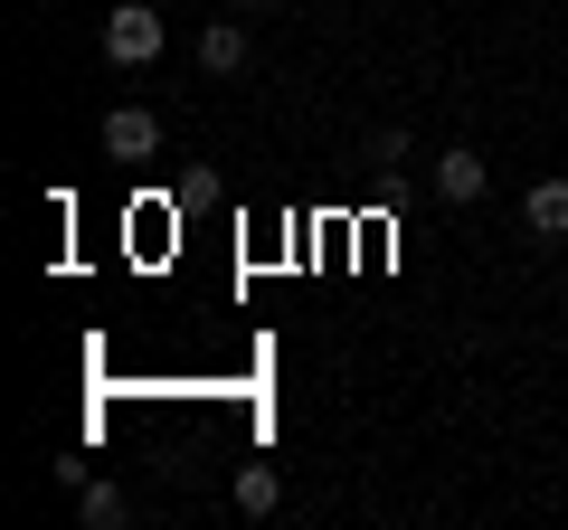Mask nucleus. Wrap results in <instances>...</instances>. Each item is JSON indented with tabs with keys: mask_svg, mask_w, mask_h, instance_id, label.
I'll return each mask as SVG.
<instances>
[{
	"mask_svg": "<svg viewBox=\"0 0 568 530\" xmlns=\"http://www.w3.org/2000/svg\"><path fill=\"white\" fill-rule=\"evenodd\" d=\"M361 162L369 171H407V133H398V123H379V133L361 143Z\"/></svg>",
	"mask_w": 568,
	"mask_h": 530,
	"instance_id": "8",
	"label": "nucleus"
},
{
	"mask_svg": "<svg viewBox=\"0 0 568 530\" xmlns=\"http://www.w3.org/2000/svg\"><path fill=\"white\" fill-rule=\"evenodd\" d=\"M95 143H104V162H152V152H162V114H152V104H114Z\"/></svg>",
	"mask_w": 568,
	"mask_h": 530,
	"instance_id": "2",
	"label": "nucleus"
},
{
	"mask_svg": "<svg viewBox=\"0 0 568 530\" xmlns=\"http://www.w3.org/2000/svg\"><path fill=\"white\" fill-rule=\"evenodd\" d=\"M275 502H284V473L275 465H237V511H256V521H265Z\"/></svg>",
	"mask_w": 568,
	"mask_h": 530,
	"instance_id": "7",
	"label": "nucleus"
},
{
	"mask_svg": "<svg viewBox=\"0 0 568 530\" xmlns=\"http://www.w3.org/2000/svg\"><path fill=\"white\" fill-rule=\"evenodd\" d=\"M162 48H171L162 10H142V0H123V10H104V58H114V67H152Z\"/></svg>",
	"mask_w": 568,
	"mask_h": 530,
	"instance_id": "1",
	"label": "nucleus"
},
{
	"mask_svg": "<svg viewBox=\"0 0 568 530\" xmlns=\"http://www.w3.org/2000/svg\"><path fill=\"white\" fill-rule=\"evenodd\" d=\"M484 181H493V171H484V152H465V143H455V152H436V200H455V208H465V200H484Z\"/></svg>",
	"mask_w": 568,
	"mask_h": 530,
	"instance_id": "4",
	"label": "nucleus"
},
{
	"mask_svg": "<svg viewBox=\"0 0 568 530\" xmlns=\"http://www.w3.org/2000/svg\"><path fill=\"white\" fill-rule=\"evenodd\" d=\"M521 227L540 246H559L568 237V181H530V200H521Z\"/></svg>",
	"mask_w": 568,
	"mask_h": 530,
	"instance_id": "3",
	"label": "nucleus"
},
{
	"mask_svg": "<svg viewBox=\"0 0 568 530\" xmlns=\"http://www.w3.org/2000/svg\"><path fill=\"white\" fill-rule=\"evenodd\" d=\"M227 10H275V0H227Z\"/></svg>",
	"mask_w": 568,
	"mask_h": 530,
	"instance_id": "9",
	"label": "nucleus"
},
{
	"mask_svg": "<svg viewBox=\"0 0 568 530\" xmlns=\"http://www.w3.org/2000/svg\"><path fill=\"white\" fill-rule=\"evenodd\" d=\"M77 521L85 530H123V521H133V492H123V483H77Z\"/></svg>",
	"mask_w": 568,
	"mask_h": 530,
	"instance_id": "6",
	"label": "nucleus"
},
{
	"mask_svg": "<svg viewBox=\"0 0 568 530\" xmlns=\"http://www.w3.org/2000/svg\"><path fill=\"white\" fill-rule=\"evenodd\" d=\"M246 67V29L237 20H209L200 29V77H237Z\"/></svg>",
	"mask_w": 568,
	"mask_h": 530,
	"instance_id": "5",
	"label": "nucleus"
}]
</instances>
